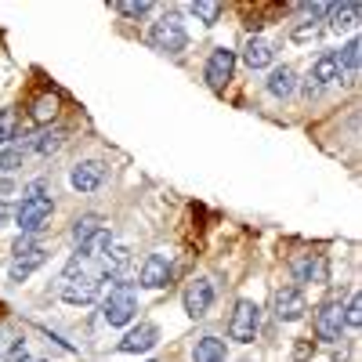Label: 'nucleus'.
<instances>
[{"label": "nucleus", "mask_w": 362, "mask_h": 362, "mask_svg": "<svg viewBox=\"0 0 362 362\" xmlns=\"http://www.w3.org/2000/svg\"><path fill=\"white\" fill-rule=\"evenodd\" d=\"M138 315V290L131 283H116L109 286L105 300H102V319L109 326H127Z\"/></svg>", "instance_id": "obj_1"}, {"label": "nucleus", "mask_w": 362, "mask_h": 362, "mask_svg": "<svg viewBox=\"0 0 362 362\" xmlns=\"http://www.w3.org/2000/svg\"><path fill=\"white\" fill-rule=\"evenodd\" d=\"M148 44H153L156 51H167V54L185 51L189 33H185V22H181V15H177V11H167L163 18H156L153 29H148Z\"/></svg>", "instance_id": "obj_2"}, {"label": "nucleus", "mask_w": 362, "mask_h": 362, "mask_svg": "<svg viewBox=\"0 0 362 362\" xmlns=\"http://www.w3.org/2000/svg\"><path fill=\"white\" fill-rule=\"evenodd\" d=\"M51 214H54V199H51V196H25L11 218H15L18 232L37 235V232H44V228H47Z\"/></svg>", "instance_id": "obj_3"}, {"label": "nucleus", "mask_w": 362, "mask_h": 362, "mask_svg": "<svg viewBox=\"0 0 362 362\" xmlns=\"http://www.w3.org/2000/svg\"><path fill=\"white\" fill-rule=\"evenodd\" d=\"M257 329H261V308L254 305V300H235V308H232V319H228V337L239 341V344H250L257 337Z\"/></svg>", "instance_id": "obj_4"}, {"label": "nucleus", "mask_w": 362, "mask_h": 362, "mask_svg": "<svg viewBox=\"0 0 362 362\" xmlns=\"http://www.w3.org/2000/svg\"><path fill=\"white\" fill-rule=\"evenodd\" d=\"M210 305H214V286H210V279L196 276L185 290H181V308H185L189 319H203L210 312Z\"/></svg>", "instance_id": "obj_5"}, {"label": "nucleus", "mask_w": 362, "mask_h": 362, "mask_svg": "<svg viewBox=\"0 0 362 362\" xmlns=\"http://www.w3.org/2000/svg\"><path fill=\"white\" fill-rule=\"evenodd\" d=\"M232 73H235V51H228V47H214V51H210L206 69H203L206 87L210 90H225L228 80H232Z\"/></svg>", "instance_id": "obj_6"}, {"label": "nucleus", "mask_w": 362, "mask_h": 362, "mask_svg": "<svg viewBox=\"0 0 362 362\" xmlns=\"http://www.w3.org/2000/svg\"><path fill=\"white\" fill-rule=\"evenodd\" d=\"M341 329H344V305L341 300H326L315 312V337L319 341H341Z\"/></svg>", "instance_id": "obj_7"}, {"label": "nucleus", "mask_w": 362, "mask_h": 362, "mask_svg": "<svg viewBox=\"0 0 362 362\" xmlns=\"http://www.w3.org/2000/svg\"><path fill=\"white\" fill-rule=\"evenodd\" d=\"M102 279L105 276H80V279H66L62 283V300L66 305H90L102 293Z\"/></svg>", "instance_id": "obj_8"}, {"label": "nucleus", "mask_w": 362, "mask_h": 362, "mask_svg": "<svg viewBox=\"0 0 362 362\" xmlns=\"http://www.w3.org/2000/svg\"><path fill=\"white\" fill-rule=\"evenodd\" d=\"M305 312H308V300L300 293V286L276 290V319L279 322H297V319H305Z\"/></svg>", "instance_id": "obj_9"}, {"label": "nucleus", "mask_w": 362, "mask_h": 362, "mask_svg": "<svg viewBox=\"0 0 362 362\" xmlns=\"http://www.w3.org/2000/svg\"><path fill=\"white\" fill-rule=\"evenodd\" d=\"M170 276H174L170 254H148V257H145V264H141V286L163 290V286L170 283Z\"/></svg>", "instance_id": "obj_10"}, {"label": "nucleus", "mask_w": 362, "mask_h": 362, "mask_svg": "<svg viewBox=\"0 0 362 362\" xmlns=\"http://www.w3.org/2000/svg\"><path fill=\"white\" fill-rule=\"evenodd\" d=\"M102 181H105V163L102 160H83L69 170V185L76 192H98Z\"/></svg>", "instance_id": "obj_11"}, {"label": "nucleus", "mask_w": 362, "mask_h": 362, "mask_svg": "<svg viewBox=\"0 0 362 362\" xmlns=\"http://www.w3.org/2000/svg\"><path fill=\"white\" fill-rule=\"evenodd\" d=\"M156 344H160V329L153 322H138L131 334L119 341V351L124 355H145V351H153Z\"/></svg>", "instance_id": "obj_12"}, {"label": "nucleus", "mask_w": 362, "mask_h": 362, "mask_svg": "<svg viewBox=\"0 0 362 362\" xmlns=\"http://www.w3.org/2000/svg\"><path fill=\"white\" fill-rule=\"evenodd\" d=\"M290 268H293L297 283H329V264H326V257H319V254L297 257Z\"/></svg>", "instance_id": "obj_13"}, {"label": "nucleus", "mask_w": 362, "mask_h": 362, "mask_svg": "<svg viewBox=\"0 0 362 362\" xmlns=\"http://www.w3.org/2000/svg\"><path fill=\"white\" fill-rule=\"evenodd\" d=\"M44 261H47V250H44V247H37V250H29V254L11 257V264H8V276H11V283L29 279V276H33V272H37Z\"/></svg>", "instance_id": "obj_14"}, {"label": "nucleus", "mask_w": 362, "mask_h": 362, "mask_svg": "<svg viewBox=\"0 0 362 362\" xmlns=\"http://www.w3.org/2000/svg\"><path fill=\"white\" fill-rule=\"evenodd\" d=\"M272 58H276V51H272V44H268L264 37H247V44H243V62H247L250 69H268Z\"/></svg>", "instance_id": "obj_15"}, {"label": "nucleus", "mask_w": 362, "mask_h": 362, "mask_svg": "<svg viewBox=\"0 0 362 362\" xmlns=\"http://www.w3.org/2000/svg\"><path fill=\"white\" fill-rule=\"evenodd\" d=\"M58 109H62V98H58L54 90H44V95H40L33 105H29V119H33L37 127H47L51 119L58 116Z\"/></svg>", "instance_id": "obj_16"}, {"label": "nucleus", "mask_w": 362, "mask_h": 362, "mask_svg": "<svg viewBox=\"0 0 362 362\" xmlns=\"http://www.w3.org/2000/svg\"><path fill=\"white\" fill-rule=\"evenodd\" d=\"M297 90V73L290 66H276L268 73V95L272 98H290Z\"/></svg>", "instance_id": "obj_17"}, {"label": "nucleus", "mask_w": 362, "mask_h": 362, "mask_svg": "<svg viewBox=\"0 0 362 362\" xmlns=\"http://www.w3.org/2000/svg\"><path fill=\"white\" fill-rule=\"evenodd\" d=\"M192 362H228V348L218 337H199L192 348Z\"/></svg>", "instance_id": "obj_18"}, {"label": "nucleus", "mask_w": 362, "mask_h": 362, "mask_svg": "<svg viewBox=\"0 0 362 362\" xmlns=\"http://www.w3.org/2000/svg\"><path fill=\"white\" fill-rule=\"evenodd\" d=\"M326 15H329V33H344L358 22V4H334Z\"/></svg>", "instance_id": "obj_19"}, {"label": "nucleus", "mask_w": 362, "mask_h": 362, "mask_svg": "<svg viewBox=\"0 0 362 362\" xmlns=\"http://www.w3.org/2000/svg\"><path fill=\"white\" fill-rule=\"evenodd\" d=\"M66 145V131H44V134H37L33 141H29V153H37V156H51V153H58V148Z\"/></svg>", "instance_id": "obj_20"}, {"label": "nucleus", "mask_w": 362, "mask_h": 362, "mask_svg": "<svg viewBox=\"0 0 362 362\" xmlns=\"http://www.w3.org/2000/svg\"><path fill=\"white\" fill-rule=\"evenodd\" d=\"M312 83H319V87H326V83H334V80H341V69H337V62H334V54H319L315 58V66H312V76H308Z\"/></svg>", "instance_id": "obj_21"}, {"label": "nucleus", "mask_w": 362, "mask_h": 362, "mask_svg": "<svg viewBox=\"0 0 362 362\" xmlns=\"http://www.w3.org/2000/svg\"><path fill=\"white\" fill-rule=\"evenodd\" d=\"M98 261H102V268H98L102 276H119V272L127 268V261H131V250L127 247H109Z\"/></svg>", "instance_id": "obj_22"}, {"label": "nucleus", "mask_w": 362, "mask_h": 362, "mask_svg": "<svg viewBox=\"0 0 362 362\" xmlns=\"http://www.w3.org/2000/svg\"><path fill=\"white\" fill-rule=\"evenodd\" d=\"M358 58H362V44L358 40H348L341 51H334V62L341 73H358Z\"/></svg>", "instance_id": "obj_23"}, {"label": "nucleus", "mask_w": 362, "mask_h": 362, "mask_svg": "<svg viewBox=\"0 0 362 362\" xmlns=\"http://www.w3.org/2000/svg\"><path fill=\"white\" fill-rule=\"evenodd\" d=\"M105 228V221L98 218V214H83V218H76V225H73V243L80 247V243H87L95 232H102Z\"/></svg>", "instance_id": "obj_24"}, {"label": "nucleus", "mask_w": 362, "mask_h": 362, "mask_svg": "<svg viewBox=\"0 0 362 362\" xmlns=\"http://www.w3.org/2000/svg\"><path fill=\"white\" fill-rule=\"evenodd\" d=\"M22 160H25L22 145H4V148H0V177H8L15 167H22Z\"/></svg>", "instance_id": "obj_25"}, {"label": "nucleus", "mask_w": 362, "mask_h": 362, "mask_svg": "<svg viewBox=\"0 0 362 362\" xmlns=\"http://www.w3.org/2000/svg\"><path fill=\"white\" fill-rule=\"evenodd\" d=\"M189 11L203 22V25H214L221 18V4L218 0H196V4H189Z\"/></svg>", "instance_id": "obj_26"}, {"label": "nucleus", "mask_w": 362, "mask_h": 362, "mask_svg": "<svg viewBox=\"0 0 362 362\" xmlns=\"http://www.w3.org/2000/svg\"><path fill=\"white\" fill-rule=\"evenodd\" d=\"M18 344H22V334H18V329H15L11 322H4V326H0V358L11 355Z\"/></svg>", "instance_id": "obj_27"}, {"label": "nucleus", "mask_w": 362, "mask_h": 362, "mask_svg": "<svg viewBox=\"0 0 362 362\" xmlns=\"http://www.w3.org/2000/svg\"><path fill=\"white\" fill-rule=\"evenodd\" d=\"M116 11L127 15V18H145L148 11H153V4H148V0H119Z\"/></svg>", "instance_id": "obj_28"}, {"label": "nucleus", "mask_w": 362, "mask_h": 362, "mask_svg": "<svg viewBox=\"0 0 362 362\" xmlns=\"http://www.w3.org/2000/svg\"><path fill=\"white\" fill-rule=\"evenodd\" d=\"M15 131H18V116L15 112H0V148L11 145Z\"/></svg>", "instance_id": "obj_29"}, {"label": "nucleus", "mask_w": 362, "mask_h": 362, "mask_svg": "<svg viewBox=\"0 0 362 362\" xmlns=\"http://www.w3.org/2000/svg\"><path fill=\"white\" fill-rule=\"evenodd\" d=\"M344 326H351V329L362 326V297L358 293H351V300L344 305Z\"/></svg>", "instance_id": "obj_30"}, {"label": "nucleus", "mask_w": 362, "mask_h": 362, "mask_svg": "<svg viewBox=\"0 0 362 362\" xmlns=\"http://www.w3.org/2000/svg\"><path fill=\"white\" fill-rule=\"evenodd\" d=\"M37 247H40V239H37V235H25V232H22V235L15 239V243H11V254L18 257V254H29V250H37Z\"/></svg>", "instance_id": "obj_31"}, {"label": "nucleus", "mask_w": 362, "mask_h": 362, "mask_svg": "<svg viewBox=\"0 0 362 362\" xmlns=\"http://www.w3.org/2000/svg\"><path fill=\"white\" fill-rule=\"evenodd\" d=\"M319 33V18H312V22H305V25H297L293 29V40H308V37H315Z\"/></svg>", "instance_id": "obj_32"}, {"label": "nucleus", "mask_w": 362, "mask_h": 362, "mask_svg": "<svg viewBox=\"0 0 362 362\" xmlns=\"http://www.w3.org/2000/svg\"><path fill=\"white\" fill-rule=\"evenodd\" d=\"M18 192V185H15V177H0V203H8L11 196Z\"/></svg>", "instance_id": "obj_33"}, {"label": "nucleus", "mask_w": 362, "mask_h": 362, "mask_svg": "<svg viewBox=\"0 0 362 362\" xmlns=\"http://www.w3.org/2000/svg\"><path fill=\"white\" fill-rule=\"evenodd\" d=\"M308 355H312V341H300V344H297V351H293V362H305Z\"/></svg>", "instance_id": "obj_34"}, {"label": "nucleus", "mask_w": 362, "mask_h": 362, "mask_svg": "<svg viewBox=\"0 0 362 362\" xmlns=\"http://www.w3.org/2000/svg\"><path fill=\"white\" fill-rule=\"evenodd\" d=\"M8 221H11V206H8V203H0V228H4Z\"/></svg>", "instance_id": "obj_35"}, {"label": "nucleus", "mask_w": 362, "mask_h": 362, "mask_svg": "<svg viewBox=\"0 0 362 362\" xmlns=\"http://www.w3.org/2000/svg\"><path fill=\"white\" fill-rule=\"evenodd\" d=\"M319 90H322V87H319V83H312V80H308V83H305V95H308V98H312V95H319Z\"/></svg>", "instance_id": "obj_36"}, {"label": "nucleus", "mask_w": 362, "mask_h": 362, "mask_svg": "<svg viewBox=\"0 0 362 362\" xmlns=\"http://www.w3.org/2000/svg\"><path fill=\"white\" fill-rule=\"evenodd\" d=\"M25 362H40V358H25Z\"/></svg>", "instance_id": "obj_37"}]
</instances>
